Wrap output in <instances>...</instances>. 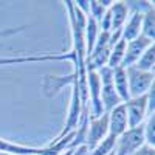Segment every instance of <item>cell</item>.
<instances>
[{"label":"cell","mask_w":155,"mask_h":155,"mask_svg":"<svg viewBox=\"0 0 155 155\" xmlns=\"http://www.w3.org/2000/svg\"><path fill=\"white\" fill-rule=\"evenodd\" d=\"M146 144L144 141V130L143 126H138L134 129H127V130L116 138V155H134L140 147Z\"/></svg>","instance_id":"1"},{"label":"cell","mask_w":155,"mask_h":155,"mask_svg":"<svg viewBox=\"0 0 155 155\" xmlns=\"http://www.w3.org/2000/svg\"><path fill=\"white\" fill-rule=\"evenodd\" d=\"M127 73V84H129V95L130 99L144 96L153 87V73L141 71L135 67L126 68Z\"/></svg>","instance_id":"2"},{"label":"cell","mask_w":155,"mask_h":155,"mask_svg":"<svg viewBox=\"0 0 155 155\" xmlns=\"http://www.w3.org/2000/svg\"><path fill=\"white\" fill-rule=\"evenodd\" d=\"M87 93H88V107H92V118H98L104 113L101 102V79L95 70H85Z\"/></svg>","instance_id":"3"},{"label":"cell","mask_w":155,"mask_h":155,"mask_svg":"<svg viewBox=\"0 0 155 155\" xmlns=\"http://www.w3.org/2000/svg\"><path fill=\"white\" fill-rule=\"evenodd\" d=\"M109 135V115L102 113L98 118H92L90 116V127L85 135V146L92 152L102 140Z\"/></svg>","instance_id":"4"},{"label":"cell","mask_w":155,"mask_h":155,"mask_svg":"<svg viewBox=\"0 0 155 155\" xmlns=\"http://www.w3.org/2000/svg\"><path fill=\"white\" fill-rule=\"evenodd\" d=\"M126 113H127V127L134 129L138 126H143V121L147 115V93L144 96H140L135 99H129L124 102Z\"/></svg>","instance_id":"5"},{"label":"cell","mask_w":155,"mask_h":155,"mask_svg":"<svg viewBox=\"0 0 155 155\" xmlns=\"http://www.w3.org/2000/svg\"><path fill=\"white\" fill-rule=\"evenodd\" d=\"M45 61H73L76 64V56L73 51L70 53H48V54H28V56H5L0 58V65H12V64H25V62H45Z\"/></svg>","instance_id":"6"},{"label":"cell","mask_w":155,"mask_h":155,"mask_svg":"<svg viewBox=\"0 0 155 155\" xmlns=\"http://www.w3.org/2000/svg\"><path fill=\"white\" fill-rule=\"evenodd\" d=\"M153 44V41L144 37V36H138L134 41L127 42V47H126V51H124V58H123V62L121 65L123 68H129V67H134L135 62L140 59V56L144 53V51Z\"/></svg>","instance_id":"7"},{"label":"cell","mask_w":155,"mask_h":155,"mask_svg":"<svg viewBox=\"0 0 155 155\" xmlns=\"http://www.w3.org/2000/svg\"><path fill=\"white\" fill-rule=\"evenodd\" d=\"M82 74H85V73L73 71L68 76H47L45 81H44V93H45V96L51 98V96L58 95L64 85H67V84L73 85Z\"/></svg>","instance_id":"8"},{"label":"cell","mask_w":155,"mask_h":155,"mask_svg":"<svg viewBox=\"0 0 155 155\" xmlns=\"http://www.w3.org/2000/svg\"><path fill=\"white\" fill-rule=\"evenodd\" d=\"M109 134L118 138L120 135H123L127 130V113H126V107L124 102L120 106H116L115 109H112L109 113Z\"/></svg>","instance_id":"9"},{"label":"cell","mask_w":155,"mask_h":155,"mask_svg":"<svg viewBox=\"0 0 155 155\" xmlns=\"http://www.w3.org/2000/svg\"><path fill=\"white\" fill-rule=\"evenodd\" d=\"M141 22H143V12L135 11L127 20V23L121 28V39L126 42H130L138 36H141Z\"/></svg>","instance_id":"10"},{"label":"cell","mask_w":155,"mask_h":155,"mask_svg":"<svg viewBox=\"0 0 155 155\" xmlns=\"http://www.w3.org/2000/svg\"><path fill=\"white\" fill-rule=\"evenodd\" d=\"M110 16H112V31H120L124 23L127 20V14H129V6L126 5V2H113L112 6L109 8Z\"/></svg>","instance_id":"11"},{"label":"cell","mask_w":155,"mask_h":155,"mask_svg":"<svg viewBox=\"0 0 155 155\" xmlns=\"http://www.w3.org/2000/svg\"><path fill=\"white\" fill-rule=\"evenodd\" d=\"M113 87L118 93L121 102H127L130 99V95H129V84H127V73L126 68L118 67L113 70Z\"/></svg>","instance_id":"12"},{"label":"cell","mask_w":155,"mask_h":155,"mask_svg":"<svg viewBox=\"0 0 155 155\" xmlns=\"http://www.w3.org/2000/svg\"><path fill=\"white\" fill-rule=\"evenodd\" d=\"M42 147H31V146H23L17 143H11L8 140L0 138V152H6L12 155H39Z\"/></svg>","instance_id":"13"},{"label":"cell","mask_w":155,"mask_h":155,"mask_svg":"<svg viewBox=\"0 0 155 155\" xmlns=\"http://www.w3.org/2000/svg\"><path fill=\"white\" fill-rule=\"evenodd\" d=\"M99 25L98 22H95L92 17L87 16V22H85V28H84V41H85V58L92 53V50L95 47V42L99 36L98 33Z\"/></svg>","instance_id":"14"},{"label":"cell","mask_w":155,"mask_h":155,"mask_svg":"<svg viewBox=\"0 0 155 155\" xmlns=\"http://www.w3.org/2000/svg\"><path fill=\"white\" fill-rule=\"evenodd\" d=\"M126 47H127V42L123 41V39H118V42L112 45V50H110V56H109V61H107V67L110 68H118L123 62V58H124V51H126Z\"/></svg>","instance_id":"15"},{"label":"cell","mask_w":155,"mask_h":155,"mask_svg":"<svg viewBox=\"0 0 155 155\" xmlns=\"http://www.w3.org/2000/svg\"><path fill=\"white\" fill-rule=\"evenodd\" d=\"M153 64H155V47L153 44L140 56V59L135 62V68L146 71V73H153Z\"/></svg>","instance_id":"16"},{"label":"cell","mask_w":155,"mask_h":155,"mask_svg":"<svg viewBox=\"0 0 155 155\" xmlns=\"http://www.w3.org/2000/svg\"><path fill=\"white\" fill-rule=\"evenodd\" d=\"M141 36L150 39V41H153V37H155V12H153V6L147 9L146 14H143Z\"/></svg>","instance_id":"17"},{"label":"cell","mask_w":155,"mask_h":155,"mask_svg":"<svg viewBox=\"0 0 155 155\" xmlns=\"http://www.w3.org/2000/svg\"><path fill=\"white\" fill-rule=\"evenodd\" d=\"M115 147H116V137L109 134L92 152H90V155H109L110 152L115 150Z\"/></svg>","instance_id":"18"},{"label":"cell","mask_w":155,"mask_h":155,"mask_svg":"<svg viewBox=\"0 0 155 155\" xmlns=\"http://www.w3.org/2000/svg\"><path fill=\"white\" fill-rule=\"evenodd\" d=\"M144 130V141L147 146H155V115H149L147 121L143 126Z\"/></svg>","instance_id":"19"},{"label":"cell","mask_w":155,"mask_h":155,"mask_svg":"<svg viewBox=\"0 0 155 155\" xmlns=\"http://www.w3.org/2000/svg\"><path fill=\"white\" fill-rule=\"evenodd\" d=\"M134 155H155V149L152 147V146H147V144H144L143 147H140Z\"/></svg>","instance_id":"20"},{"label":"cell","mask_w":155,"mask_h":155,"mask_svg":"<svg viewBox=\"0 0 155 155\" xmlns=\"http://www.w3.org/2000/svg\"><path fill=\"white\" fill-rule=\"evenodd\" d=\"M71 155H90V150L85 144H81V146H78L73 149V153Z\"/></svg>","instance_id":"21"},{"label":"cell","mask_w":155,"mask_h":155,"mask_svg":"<svg viewBox=\"0 0 155 155\" xmlns=\"http://www.w3.org/2000/svg\"><path fill=\"white\" fill-rule=\"evenodd\" d=\"M73 153V149H67V150H64L61 155H71Z\"/></svg>","instance_id":"22"},{"label":"cell","mask_w":155,"mask_h":155,"mask_svg":"<svg viewBox=\"0 0 155 155\" xmlns=\"http://www.w3.org/2000/svg\"><path fill=\"white\" fill-rule=\"evenodd\" d=\"M0 155H12V153H6V152H0Z\"/></svg>","instance_id":"23"},{"label":"cell","mask_w":155,"mask_h":155,"mask_svg":"<svg viewBox=\"0 0 155 155\" xmlns=\"http://www.w3.org/2000/svg\"><path fill=\"white\" fill-rule=\"evenodd\" d=\"M109 155H116V152H115V150H113V152H110V153H109Z\"/></svg>","instance_id":"24"}]
</instances>
